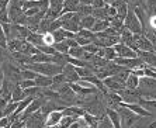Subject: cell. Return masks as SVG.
Listing matches in <instances>:
<instances>
[{"label":"cell","mask_w":156,"mask_h":128,"mask_svg":"<svg viewBox=\"0 0 156 128\" xmlns=\"http://www.w3.org/2000/svg\"><path fill=\"white\" fill-rule=\"evenodd\" d=\"M103 83H104V86H105L107 90L115 91V93H118V91H121V90L125 89V80L121 79L118 75H114V76L107 77V79L103 80Z\"/></svg>","instance_id":"5b68a950"},{"label":"cell","mask_w":156,"mask_h":128,"mask_svg":"<svg viewBox=\"0 0 156 128\" xmlns=\"http://www.w3.org/2000/svg\"><path fill=\"white\" fill-rule=\"evenodd\" d=\"M117 111H118V114H120V117H121V127L122 128H135L136 121L141 118L139 116H136L129 108H127V107L124 106V103L117 108Z\"/></svg>","instance_id":"3957f363"},{"label":"cell","mask_w":156,"mask_h":128,"mask_svg":"<svg viewBox=\"0 0 156 128\" xmlns=\"http://www.w3.org/2000/svg\"><path fill=\"white\" fill-rule=\"evenodd\" d=\"M37 76H38V73L33 72V70H30V69H23V72H21L23 80H34Z\"/></svg>","instance_id":"8d00e7d4"},{"label":"cell","mask_w":156,"mask_h":128,"mask_svg":"<svg viewBox=\"0 0 156 128\" xmlns=\"http://www.w3.org/2000/svg\"><path fill=\"white\" fill-rule=\"evenodd\" d=\"M138 58L149 68H156V52L149 51H136Z\"/></svg>","instance_id":"4fadbf2b"},{"label":"cell","mask_w":156,"mask_h":128,"mask_svg":"<svg viewBox=\"0 0 156 128\" xmlns=\"http://www.w3.org/2000/svg\"><path fill=\"white\" fill-rule=\"evenodd\" d=\"M34 83H35L37 87L41 89H49L52 86V77L48 76H42V75H38V76L34 79Z\"/></svg>","instance_id":"ffe728a7"},{"label":"cell","mask_w":156,"mask_h":128,"mask_svg":"<svg viewBox=\"0 0 156 128\" xmlns=\"http://www.w3.org/2000/svg\"><path fill=\"white\" fill-rule=\"evenodd\" d=\"M38 49H40V52H42V54H47V55H55V54H56V49H55L54 47L41 45V47H38Z\"/></svg>","instance_id":"ee69618b"},{"label":"cell","mask_w":156,"mask_h":128,"mask_svg":"<svg viewBox=\"0 0 156 128\" xmlns=\"http://www.w3.org/2000/svg\"><path fill=\"white\" fill-rule=\"evenodd\" d=\"M115 58H117V54H115V51H114L113 47L104 48V59H105V61H108V62H113Z\"/></svg>","instance_id":"e575fe53"},{"label":"cell","mask_w":156,"mask_h":128,"mask_svg":"<svg viewBox=\"0 0 156 128\" xmlns=\"http://www.w3.org/2000/svg\"><path fill=\"white\" fill-rule=\"evenodd\" d=\"M73 121H75V118H73V117L63 116V117H62V120H61V123L58 124V128H69Z\"/></svg>","instance_id":"74e56055"},{"label":"cell","mask_w":156,"mask_h":128,"mask_svg":"<svg viewBox=\"0 0 156 128\" xmlns=\"http://www.w3.org/2000/svg\"><path fill=\"white\" fill-rule=\"evenodd\" d=\"M108 27H110L108 20H96V23H94V26H93V28H91V31H93L94 34H98V33L105 31Z\"/></svg>","instance_id":"d4e9b609"},{"label":"cell","mask_w":156,"mask_h":128,"mask_svg":"<svg viewBox=\"0 0 156 128\" xmlns=\"http://www.w3.org/2000/svg\"><path fill=\"white\" fill-rule=\"evenodd\" d=\"M4 80V75H3V70H2V68H0V87H2V83H3Z\"/></svg>","instance_id":"f907efd6"},{"label":"cell","mask_w":156,"mask_h":128,"mask_svg":"<svg viewBox=\"0 0 156 128\" xmlns=\"http://www.w3.org/2000/svg\"><path fill=\"white\" fill-rule=\"evenodd\" d=\"M97 128H114L113 127V124L110 123V120H108V117L105 116L103 120H100V123H98V125H97Z\"/></svg>","instance_id":"f6af8a7d"},{"label":"cell","mask_w":156,"mask_h":128,"mask_svg":"<svg viewBox=\"0 0 156 128\" xmlns=\"http://www.w3.org/2000/svg\"><path fill=\"white\" fill-rule=\"evenodd\" d=\"M17 106H18V103H14V101H9L7 104H6V107H4V117H9V116H11V114L14 113L16 110H17Z\"/></svg>","instance_id":"d6a6232c"},{"label":"cell","mask_w":156,"mask_h":128,"mask_svg":"<svg viewBox=\"0 0 156 128\" xmlns=\"http://www.w3.org/2000/svg\"><path fill=\"white\" fill-rule=\"evenodd\" d=\"M139 91H153L156 90V79L153 77H141L139 79Z\"/></svg>","instance_id":"2e32d148"},{"label":"cell","mask_w":156,"mask_h":128,"mask_svg":"<svg viewBox=\"0 0 156 128\" xmlns=\"http://www.w3.org/2000/svg\"><path fill=\"white\" fill-rule=\"evenodd\" d=\"M27 42H30V44H33L34 47H41V45H44V35H41V34L38 33H33V31H30L28 37H27Z\"/></svg>","instance_id":"7402d4cb"},{"label":"cell","mask_w":156,"mask_h":128,"mask_svg":"<svg viewBox=\"0 0 156 128\" xmlns=\"http://www.w3.org/2000/svg\"><path fill=\"white\" fill-rule=\"evenodd\" d=\"M80 4H83V6H91L93 3V0H79Z\"/></svg>","instance_id":"681fc988"},{"label":"cell","mask_w":156,"mask_h":128,"mask_svg":"<svg viewBox=\"0 0 156 128\" xmlns=\"http://www.w3.org/2000/svg\"><path fill=\"white\" fill-rule=\"evenodd\" d=\"M134 40L135 45H136V51H153V44L144 34H134Z\"/></svg>","instance_id":"30bf717a"},{"label":"cell","mask_w":156,"mask_h":128,"mask_svg":"<svg viewBox=\"0 0 156 128\" xmlns=\"http://www.w3.org/2000/svg\"><path fill=\"white\" fill-rule=\"evenodd\" d=\"M62 73H63V76L66 77V82H68V84L77 83V82L80 80L79 75H77V72H76V68H75L73 65H70V63H66V65L63 66Z\"/></svg>","instance_id":"8fae6325"},{"label":"cell","mask_w":156,"mask_h":128,"mask_svg":"<svg viewBox=\"0 0 156 128\" xmlns=\"http://www.w3.org/2000/svg\"><path fill=\"white\" fill-rule=\"evenodd\" d=\"M21 69H30L33 72L42 75V76H48V77H54L55 75L62 73V66L56 65V63H51V62H44V63H28V65L23 66Z\"/></svg>","instance_id":"6da1fadb"},{"label":"cell","mask_w":156,"mask_h":128,"mask_svg":"<svg viewBox=\"0 0 156 128\" xmlns=\"http://www.w3.org/2000/svg\"><path fill=\"white\" fill-rule=\"evenodd\" d=\"M148 128H156V120L151 121V123H149V125H148Z\"/></svg>","instance_id":"816d5d0a"},{"label":"cell","mask_w":156,"mask_h":128,"mask_svg":"<svg viewBox=\"0 0 156 128\" xmlns=\"http://www.w3.org/2000/svg\"><path fill=\"white\" fill-rule=\"evenodd\" d=\"M76 13H79L82 17H86V16H91V13H93V7H91V6H83V4H80Z\"/></svg>","instance_id":"d590c367"},{"label":"cell","mask_w":156,"mask_h":128,"mask_svg":"<svg viewBox=\"0 0 156 128\" xmlns=\"http://www.w3.org/2000/svg\"><path fill=\"white\" fill-rule=\"evenodd\" d=\"M105 116L108 117L110 123L113 124L114 128H122L121 127V117L117 110H113V108H105Z\"/></svg>","instance_id":"ac0fdd59"},{"label":"cell","mask_w":156,"mask_h":128,"mask_svg":"<svg viewBox=\"0 0 156 128\" xmlns=\"http://www.w3.org/2000/svg\"><path fill=\"white\" fill-rule=\"evenodd\" d=\"M0 48L7 49V38H6V34H4V31H3L2 23H0Z\"/></svg>","instance_id":"b9f144b4"},{"label":"cell","mask_w":156,"mask_h":128,"mask_svg":"<svg viewBox=\"0 0 156 128\" xmlns=\"http://www.w3.org/2000/svg\"><path fill=\"white\" fill-rule=\"evenodd\" d=\"M23 128H26V125H24V127H23Z\"/></svg>","instance_id":"6f0895ef"},{"label":"cell","mask_w":156,"mask_h":128,"mask_svg":"<svg viewBox=\"0 0 156 128\" xmlns=\"http://www.w3.org/2000/svg\"><path fill=\"white\" fill-rule=\"evenodd\" d=\"M96 23V18L93 16H86V17H82L80 18V28H84V30H91L93 26Z\"/></svg>","instance_id":"484cf974"},{"label":"cell","mask_w":156,"mask_h":128,"mask_svg":"<svg viewBox=\"0 0 156 128\" xmlns=\"http://www.w3.org/2000/svg\"><path fill=\"white\" fill-rule=\"evenodd\" d=\"M100 48H101V47H98V45H96V44H93V42H90L89 45L83 47V49H84V52H89V54H91V55H97L98 51H100Z\"/></svg>","instance_id":"f35d334b"},{"label":"cell","mask_w":156,"mask_h":128,"mask_svg":"<svg viewBox=\"0 0 156 128\" xmlns=\"http://www.w3.org/2000/svg\"><path fill=\"white\" fill-rule=\"evenodd\" d=\"M139 104H141L144 108H146L149 113H152V110H156V100H145L142 99L139 100Z\"/></svg>","instance_id":"1f68e13d"},{"label":"cell","mask_w":156,"mask_h":128,"mask_svg":"<svg viewBox=\"0 0 156 128\" xmlns=\"http://www.w3.org/2000/svg\"><path fill=\"white\" fill-rule=\"evenodd\" d=\"M0 23H2V24H4V23H10L7 6H3V7L0 9Z\"/></svg>","instance_id":"ab89813d"},{"label":"cell","mask_w":156,"mask_h":128,"mask_svg":"<svg viewBox=\"0 0 156 128\" xmlns=\"http://www.w3.org/2000/svg\"><path fill=\"white\" fill-rule=\"evenodd\" d=\"M124 27H125L127 30H129L132 34H142L144 33V31H142L141 23H139L138 17L135 16V13H134L132 9H129L127 17H125V20H124Z\"/></svg>","instance_id":"277c9868"},{"label":"cell","mask_w":156,"mask_h":128,"mask_svg":"<svg viewBox=\"0 0 156 128\" xmlns=\"http://www.w3.org/2000/svg\"><path fill=\"white\" fill-rule=\"evenodd\" d=\"M24 125H26V121L17 120V121H14V123H11L10 127H9V128H23Z\"/></svg>","instance_id":"7dc6e473"},{"label":"cell","mask_w":156,"mask_h":128,"mask_svg":"<svg viewBox=\"0 0 156 128\" xmlns=\"http://www.w3.org/2000/svg\"><path fill=\"white\" fill-rule=\"evenodd\" d=\"M2 70H3L4 77L9 79V80L14 82V83H20V82L23 80V77H21L23 69L18 65H16L13 61H10L9 58L3 62V65H2Z\"/></svg>","instance_id":"7a4b0ae2"},{"label":"cell","mask_w":156,"mask_h":128,"mask_svg":"<svg viewBox=\"0 0 156 128\" xmlns=\"http://www.w3.org/2000/svg\"><path fill=\"white\" fill-rule=\"evenodd\" d=\"M24 99H27L26 94H24V90L21 89L20 83H17L14 86V90H13V93H11V101L20 103V101H23Z\"/></svg>","instance_id":"603a6c76"},{"label":"cell","mask_w":156,"mask_h":128,"mask_svg":"<svg viewBox=\"0 0 156 128\" xmlns=\"http://www.w3.org/2000/svg\"><path fill=\"white\" fill-rule=\"evenodd\" d=\"M79 6H80L79 0H63V10H62V14H63V13H76Z\"/></svg>","instance_id":"44dd1931"},{"label":"cell","mask_w":156,"mask_h":128,"mask_svg":"<svg viewBox=\"0 0 156 128\" xmlns=\"http://www.w3.org/2000/svg\"><path fill=\"white\" fill-rule=\"evenodd\" d=\"M69 56L75 59H80V61H83V55H84V49L83 47H75V48H70L69 52H68Z\"/></svg>","instance_id":"f1b7e54d"},{"label":"cell","mask_w":156,"mask_h":128,"mask_svg":"<svg viewBox=\"0 0 156 128\" xmlns=\"http://www.w3.org/2000/svg\"><path fill=\"white\" fill-rule=\"evenodd\" d=\"M20 2H21V3H24V2H26V0H20Z\"/></svg>","instance_id":"11a10c76"},{"label":"cell","mask_w":156,"mask_h":128,"mask_svg":"<svg viewBox=\"0 0 156 128\" xmlns=\"http://www.w3.org/2000/svg\"><path fill=\"white\" fill-rule=\"evenodd\" d=\"M20 86H21V89L24 90V89H28V87H34L35 83H34V80H21L20 82Z\"/></svg>","instance_id":"bcb514c9"},{"label":"cell","mask_w":156,"mask_h":128,"mask_svg":"<svg viewBox=\"0 0 156 128\" xmlns=\"http://www.w3.org/2000/svg\"><path fill=\"white\" fill-rule=\"evenodd\" d=\"M63 117V110H54L47 116L45 127H56Z\"/></svg>","instance_id":"5bb4252c"},{"label":"cell","mask_w":156,"mask_h":128,"mask_svg":"<svg viewBox=\"0 0 156 128\" xmlns=\"http://www.w3.org/2000/svg\"><path fill=\"white\" fill-rule=\"evenodd\" d=\"M121 100L125 104H139V100H141V94H139V90H129V89H124V90L118 91Z\"/></svg>","instance_id":"ba28073f"},{"label":"cell","mask_w":156,"mask_h":128,"mask_svg":"<svg viewBox=\"0 0 156 128\" xmlns=\"http://www.w3.org/2000/svg\"><path fill=\"white\" fill-rule=\"evenodd\" d=\"M16 84L17 83H14V82H11V80H9V79L4 77L3 83H2V87H0V97L4 99L6 101H11V93L14 90Z\"/></svg>","instance_id":"7c38bea8"},{"label":"cell","mask_w":156,"mask_h":128,"mask_svg":"<svg viewBox=\"0 0 156 128\" xmlns=\"http://www.w3.org/2000/svg\"><path fill=\"white\" fill-rule=\"evenodd\" d=\"M111 6H114L117 10V17H120L121 20H125V17H127L128 11H129V7H128V4L124 2V0H118V2H115L114 4H111Z\"/></svg>","instance_id":"e0dca14e"},{"label":"cell","mask_w":156,"mask_h":128,"mask_svg":"<svg viewBox=\"0 0 156 128\" xmlns=\"http://www.w3.org/2000/svg\"><path fill=\"white\" fill-rule=\"evenodd\" d=\"M115 2H118V0H104V3H105V4H114Z\"/></svg>","instance_id":"f5cc1de1"},{"label":"cell","mask_w":156,"mask_h":128,"mask_svg":"<svg viewBox=\"0 0 156 128\" xmlns=\"http://www.w3.org/2000/svg\"><path fill=\"white\" fill-rule=\"evenodd\" d=\"M124 2L128 4L129 9H135V7H139V6L144 7V3H145V0H124Z\"/></svg>","instance_id":"7bdbcfd3"},{"label":"cell","mask_w":156,"mask_h":128,"mask_svg":"<svg viewBox=\"0 0 156 128\" xmlns=\"http://www.w3.org/2000/svg\"><path fill=\"white\" fill-rule=\"evenodd\" d=\"M44 45H47V47H54L55 45L54 35H52V33H49V31L44 34Z\"/></svg>","instance_id":"60d3db41"},{"label":"cell","mask_w":156,"mask_h":128,"mask_svg":"<svg viewBox=\"0 0 156 128\" xmlns=\"http://www.w3.org/2000/svg\"><path fill=\"white\" fill-rule=\"evenodd\" d=\"M45 120L47 116L41 110H38L26 120V128H45Z\"/></svg>","instance_id":"8992f818"},{"label":"cell","mask_w":156,"mask_h":128,"mask_svg":"<svg viewBox=\"0 0 156 128\" xmlns=\"http://www.w3.org/2000/svg\"><path fill=\"white\" fill-rule=\"evenodd\" d=\"M114 51H115L117 56L118 58H125V59H129V58H138V55L134 49H131L129 47H127L125 44L122 42H118V44L114 45Z\"/></svg>","instance_id":"9c48e42d"},{"label":"cell","mask_w":156,"mask_h":128,"mask_svg":"<svg viewBox=\"0 0 156 128\" xmlns=\"http://www.w3.org/2000/svg\"><path fill=\"white\" fill-rule=\"evenodd\" d=\"M124 106L127 107V108H129L131 111L135 113L136 116H139V117H152V113H149L148 110L144 108L141 104H125V103H124Z\"/></svg>","instance_id":"d6986e66"},{"label":"cell","mask_w":156,"mask_h":128,"mask_svg":"<svg viewBox=\"0 0 156 128\" xmlns=\"http://www.w3.org/2000/svg\"><path fill=\"white\" fill-rule=\"evenodd\" d=\"M86 114V110L80 106H68L63 108V116H68V117H73L75 120H77L79 117H83Z\"/></svg>","instance_id":"9a60e30c"},{"label":"cell","mask_w":156,"mask_h":128,"mask_svg":"<svg viewBox=\"0 0 156 128\" xmlns=\"http://www.w3.org/2000/svg\"><path fill=\"white\" fill-rule=\"evenodd\" d=\"M51 20H48L47 17H44L42 20H41V23H40V26H38V31L37 33L38 34H41V35H44L45 33H48L49 31V27H51Z\"/></svg>","instance_id":"f546056e"},{"label":"cell","mask_w":156,"mask_h":128,"mask_svg":"<svg viewBox=\"0 0 156 128\" xmlns=\"http://www.w3.org/2000/svg\"><path fill=\"white\" fill-rule=\"evenodd\" d=\"M144 7H145L148 16H156V0H145Z\"/></svg>","instance_id":"4dcf8cb0"},{"label":"cell","mask_w":156,"mask_h":128,"mask_svg":"<svg viewBox=\"0 0 156 128\" xmlns=\"http://www.w3.org/2000/svg\"><path fill=\"white\" fill-rule=\"evenodd\" d=\"M139 87V77H136L134 73H129V76L125 80V89L129 90H136Z\"/></svg>","instance_id":"cb8c5ba5"},{"label":"cell","mask_w":156,"mask_h":128,"mask_svg":"<svg viewBox=\"0 0 156 128\" xmlns=\"http://www.w3.org/2000/svg\"><path fill=\"white\" fill-rule=\"evenodd\" d=\"M21 40H9L7 41V51L9 52H20L21 49Z\"/></svg>","instance_id":"4316f807"},{"label":"cell","mask_w":156,"mask_h":128,"mask_svg":"<svg viewBox=\"0 0 156 128\" xmlns=\"http://www.w3.org/2000/svg\"><path fill=\"white\" fill-rule=\"evenodd\" d=\"M104 6H105L104 0H93V3H91V7L93 9H101Z\"/></svg>","instance_id":"c3c4849f"},{"label":"cell","mask_w":156,"mask_h":128,"mask_svg":"<svg viewBox=\"0 0 156 128\" xmlns=\"http://www.w3.org/2000/svg\"><path fill=\"white\" fill-rule=\"evenodd\" d=\"M54 48L56 49V52H59V54H68V52H69V45H68L66 40L62 41V42H56V44L54 45Z\"/></svg>","instance_id":"836d02e7"},{"label":"cell","mask_w":156,"mask_h":128,"mask_svg":"<svg viewBox=\"0 0 156 128\" xmlns=\"http://www.w3.org/2000/svg\"><path fill=\"white\" fill-rule=\"evenodd\" d=\"M153 70H155V72H156V68H153Z\"/></svg>","instance_id":"9f6ffc18"},{"label":"cell","mask_w":156,"mask_h":128,"mask_svg":"<svg viewBox=\"0 0 156 128\" xmlns=\"http://www.w3.org/2000/svg\"><path fill=\"white\" fill-rule=\"evenodd\" d=\"M45 128H58V125H56V127H45Z\"/></svg>","instance_id":"db71d44e"},{"label":"cell","mask_w":156,"mask_h":128,"mask_svg":"<svg viewBox=\"0 0 156 128\" xmlns=\"http://www.w3.org/2000/svg\"><path fill=\"white\" fill-rule=\"evenodd\" d=\"M91 16L96 18V20H108V14H107V9L101 7V9H93V13Z\"/></svg>","instance_id":"83f0119b"},{"label":"cell","mask_w":156,"mask_h":128,"mask_svg":"<svg viewBox=\"0 0 156 128\" xmlns=\"http://www.w3.org/2000/svg\"><path fill=\"white\" fill-rule=\"evenodd\" d=\"M103 99H104V104H105V108H113L117 110L118 107L122 104V100H121L120 94L115 93V91H110L107 90L103 94Z\"/></svg>","instance_id":"52a82bcc"}]
</instances>
